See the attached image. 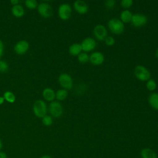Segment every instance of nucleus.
<instances>
[{
	"label": "nucleus",
	"instance_id": "29",
	"mask_svg": "<svg viewBox=\"0 0 158 158\" xmlns=\"http://www.w3.org/2000/svg\"><path fill=\"white\" fill-rule=\"evenodd\" d=\"M115 1L114 0H107L105 2V6L109 9H112L115 6Z\"/></svg>",
	"mask_w": 158,
	"mask_h": 158
},
{
	"label": "nucleus",
	"instance_id": "19",
	"mask_svg": "<svg viewBox=\"0 0 158 158\" xmlns=\"http://www.w3.org/2000/svg\"><path fill=\"white\" fill-rule=\"evenodd\" d=\"M12 13L14 16L17 17H20L24 15L25 10L21 5L17 4L13 6L12 7Z\"/></svg>",
	"mask_w": 158,
	"mask_h": 158
},
{
	"label": "nucleus",
	"instance_id": "1",
	"mask_svg": "<svg viewBox=\"0 0 158 158\" xmlns=\"http://www.w3.org/2000/svg\"><path fill=\"white\" fill-rule=\"evenodd\" d=\"M108 28L110 31L115 35L122 33L125 29L124 23L118 19L112 18L108 22Z\"/></svg>",
	"mask_w": 158,
	"mask_h": 158
},
{
	"label": "nucleus",
	"instance_id": "6",
	"mask_svg": "<svg viewBox=\"0 0 158 158\" xmlns=\"http://www.w3.org/2000/svg\"><path fill=\"white\" fill-rule=\"evenodd\" d=\"M72 14V7L69 4L63 3L60 4L58 9V15L63 20H68Z\"/></svg>",
	"mask_w": 158,
	"mask_h": 158
},
{
	"label": "nucleus",
	"instance_id": "21",
	"mask_svg": "<svg viewBox=\"0 0 158 158\" xmlns=\"http://www.w3.org/2000/svg\"><path fill=\"white\" fill-rule=\"evenodd\" d=\"M77 58L80 63H86L89 61V56L87 54V52H81L77 56Z\"/></svg>",
	"mask_w": 158,
	"mask_h": 158
},
{
	"label": "nucleus",
	"instance_id": "2",
	"mask_svg": "<svg viewBox=\"0 0 158 158\" xmlns=\"http://www.w3.org/2000/svg\"><path fill=\"white\" fill-rule=\"evenodd\" d=\"M134 74L137 79L140 81H145L151 78V72L144 66L138 65L135 67Z\"/></svg>",
	"mask_w": 158,
	"mask_h": 158
},
{
	"label": "nucleus",
	"instance_id": "27",
	"mask_svg": "<svg viewBox=\"0 0 158 158\" xmlns=\"http://www.w3.org/2000/svg\"><path fill=\"white\" fill-rule=\"evenodd\" d=\"M133 4V1L132 0H122L120 2V5L125 9L130 7Z\"/></svg>",
	"mask_w": 158,
	"mask_h": 158
},
{
	"label": "nucleus",
	"instance_id": "33",
	"mask_svg": "<svg viewBox=\"0 0 158 158\" xmlns=\"http://www.w3.org/2000/svg\"><path fill=\"white\" fill-rule=\"evenodd\" d=\"M40 158H52L51 156H50L49 155H47V154H45V155H43Z\"/></svg>",
	"mask_w": 158,
	"mask_h": 158
},
{
	"label": "nucleus",
	"instance_id": "4",
	"mask_svg": "<svg viewBox=\"0 0 158 158\" xmlns=\"http://www.w3.org/2000/svg\"><path fill=\"white\" fill-rule=\"evenodd\" d=\"M59 82L60 86L65 89H70L73 87V81L72 77L66 73H61L59 77Z\"/></svg>",
	"mask_w": 158,
	"mask_h": 158
},
{
	"label": "nucleus",
	"instance_id": "5",
	"mask_svg": "<svg viewBox=\"0 0 158 158\" xmlns=\"http://www.w3.org/2000/svg\"><path fill=\"white\" fill-rule=\"evenodd\" d=\"M49 112L52 117L56 118L59 117L63 113L62 106L59 102L57 101H53L49 104Z\"/></svg>",
	"mask_w": 158,
	"mask_h": 158
},
{
	"label": "nucleus",
	"instance_id": "9",
	"mask_svg": "<svg viewBox=\"0 0 158 158\" xmlns=\"http://www.w3.org/2000/svg\"><path fill=\"white\" fill-rule=\"evenodd\" d=\"M148 22V17L143 14L136 13L133 14L131 22L133 26L136 27H140L144 26Z\"/></svg>",
	"mask_w": 158,
	"mask_h": 158
},
{
	"label": "nucleus",
	"instance_id": "10",
	"mask_svg": "<svg viewBox=\"0 0 158 158\" xmlns=\"http://www.w3.org/2000/svg\"><path fill=\"white\" fill-rule=\"evenodd\" d=\"M38 13L43 17L48 18L52 15V7L46 2L40 3L38 6Z\"/></svg>",
	"mask_w": 158,
	"mask_h": 158
},
{
	"label": "nucleus",
	"instance_id": "13",
	"mask_svg": "<svg viewBox=\"0 0 158 158\" xmlns=\"http://www.w3.org/2000/svg\"><path fill=\"white\" fill-rule=\"evenodd\" d=\"M29 48V44L25 40H21L16 43L14 46V51L18 54H25Z\"/></svg>",
	"mask_w": 158,
	"mask_h": 158
},
{
	"label": "nucleus",
	"instance_id": "16",
	"mask_svg": "<svg viewBox=\"0 0 158 158\" xmlns=\"http://www.w3.org/2000/svg\"><path fill=\"white\" fill-rule=\"evenodd\" d=\"M69 53L74 56H77L82 52V48L80 43H73L71 44L69 48Z\"/></svg>",
	"mask_w": 158,
	"mask_h": 158
},
{
	"label": "nucleus",
	"instance_id": "35",
	"mask_svg": "<svg viewBox=\"0 0 158 158\" xmlns=\"http://www.w3.org/2000/svg\"><path fill=\"white\" fill-rule=\"evenodd\" d=\"M155 56H156V57L158 59V48H157V49H156V51Z\"/></svg>",
	"mask_w": 158,
	"mask_h": 158
},
{
	"label": "nucleus",
	"instance_id": "36",
	"mask_svg": "<svg viewBox=\"0 0 158 158\" xmlns=\"http://www.w3.org/2000/svg\"><path fill=\"white\" fill-rule=\"evenodd\" d=\"M2 143L1 139H0V151H1V149H2Z\"/></svg>",
	"mask_w": 158,
	"mask_h": 158
},
{
	"label": "nucleus",
	"instance_id": "24",
	"mask_svg": "<svg viewBox=\"0 0 158 158\" xmlns=\"http://www.w3.org/2000/svg\"><path fill=\"white\" fill-rule=\"evenodd\" d=\"M42 122H43V125L45 126H50L52 124V122H53L52 118L50 115H46L45 116H44L43 117Z\"/></svg>",
	"mask_w": 158,
	"mask_h": 158
},
{
	"label": "nucleus",
	"instance_id": "20",
	"mask_svg": "<svg viewBox=\"0 0 158 158\" xmlns=\"http://www.w3.org/2000/svg\"><path fill=\"white\" fill-rule=\"evenodd\" d=\"M68 96V91L65 89H60L56 93V98L57 100L63 101L66 99Z\"/></svg>",
	"mask_w": 158,
	"mask_h": 158
},
{
	"label": "nucleus",
	"instance_id": "31",
	"mask_svg": "<svg viewBox=\"0 0 158 158\" xmlns=\"http://www.w3.org/2000/svg\"><path fill=\"white\" fill-rule=\"evenodd\" d=\"M0 158H7V154L5 152L0 151Z\"/></svg>",
	"mask_w": 158,
	"mask_h": 158
},
{
	"label": "nucleus",
	"instance_id": "18",
	"mask_svg": "<svg viewBox=\"0 0 158 158\" xmlns=\"http://www.w3.org/2000/svg\"><path fill=\"white\" fill-rule=\"evenodd\" d=\"M133 16V14L132 12L127 9L123 10V11H122V12L120 13V20L123 22V23H128L130 22H131V18Z\"/></svg>",
	"mask_w": 158,
	"mask_h": 158
},
{
	"label": "nucleus",
	"instance_id": "22",
	"mask_svg": "<svg viewBox=\"0 0 158 158\" xmlns=\"http://www.w3.org/2000/svg\"><path fill=\"white\" fill-rule=\"evenodd\" d=\"M4 98L5 100H6L7 102L13 103L15 101V95L10 91H6L4 93Z\"/></svg>",
	"mask_w": 158,
	"mask_h": 158
},
{
	"label": "nucleus",
	"instance_id": "17",
	"mask_svg": "<svg viewBox=\"0 0 158 158\" xmlns=\"http://www.w3.org/2000/svg\"><path fill=\"white\" fill-rule=\"evenodd\" d=\"M150 106L154 109L158 110V93H152L148 97Z\"/></svg>",
	"mask_w": 158,
	"mask_h": 158
},
{
	"label": "nucleus",
	"instance_id": "34",
	"mask_svg": "<svg viewBox=\"0 0 158 158\" xmlns=\"http://www.w3.org/2000/svg\"><path fill=\"white\" fill-rule=\"evenodd\" d=\"M4 101V97H1L0 96V104H2Z\"/></svg>",
	"mask_w": 158,
	"mask_h": 158
},
{
	"label": "nucleus",
	"instance_id": "7",
	"mask_svg": "<svg viewBox=\"0 0 158 158\" xmlns=\"http://www.w3.org/2000/svg\"><path fill=\"white\" fill-rule=\"evenodd\" d=\"M93 34L97 40L99 41H104L107 36V30L104 25L98 24L93 29Z\"/></svg>",
	"mask_w": 158,
	"mask_h": 158
},
{
	"label": "nucleus",
	"instance_id": "15",
	"mask_svg": "<svg viewBox=\"0 0 158 158\" xmlns=\"http://www.w3.org/2000/svg\"><path fill=\"white\" fill-rule=\"evenodd\" d=\"M43 96L47 101H53L56 98V93L52 89L50 88H46L43 91Z\"/></svg>",
	"mask_w": 158,
	"mask_h": 158
},
{
	"label": "nucleus",
	"instance_id": "25",
	"mask_svg": "<svg viewBox=\"0 0 158 158\" xmlns=\"http://www.w3.org/2000/svg\"><path fill=\"white\" fill-rule=\"evenodd\" d=\"M25 4L28 8L31 9H35L38 6L37 1L35 0H27L25 1Z\"/></svg>",
	"mask_w": 158,
	"mask_h": 158
},
{
	"label": "nucleus",
	"instance_id": "14",
	"mask_svg": "<svg viewBox=\"0 0 158 158\" xmlns=\"http://www.w3.org/2000/svg\"><path fill=\"white\" fill-rule=\"evenodd\" d=\"M141 158H157V154L150 148H143L140 152Z\"/></svg>",
	"mask_w": 158,
	"mask_h": 158
},
{
	"label": "nucleus",
	"instance_id": "26",
	"mask_svg": "<svg viewBox=\"0 0 158 158\" xmlns=\"http://www.w3.org/2000/svg\"><path fill=\"white\" fill-rule=\"evenodd\" d=\"M104 42H105L106 45H107L109 46H113L115 44V39L113 36H107L106 38V39L104 40Z\"/></svg>",
	"mask_w": 158,
	"mask_h": 158
},
{
	"label": "nucleus",
	"instance_id": "8",
	"mask_svg": "<svg viewBox=\"0 0 158 158\" xmlns=\"http://www.w3.org/2000/svg\"><path fill=\"white\" fill-rule=\"evenodd\" d=\"M82 51L85 52H88L94 50L96 47V40L91 37H87L83 39L80 43Z\"/></svg>",
	"mask_w": 158,
	"mask_h": 158
},
{
	"label": "nucleus",
	"instance_id": "37",
	"mask_svg": "<svg viewBox=\"0 0 158 158\" xmlns=\"http://www.w3.org/2000/svg\"><path fill=\"white\" fill-rule=\"evenodd\" d=\"M157 128H158V125H157Z\"/></svg>",
	"mask_w": 158,
	"mask_h": 158
},
{
	"label": "nucleus",
	"instance_id": "12",
	"mask_svg": "<svg viewBox=\"0 0 158 158\" xmlns=\"http://www.w3.org/2000/svg\"><path fill=\"white\" fill-rule=\"evenodd\" d=\"M75 10L80 14H86L88 10V6L87 3L83 0H77L73 3Z\"/></svg>",
	"mask_w": 158,
	"mask_h": 158
},
{
	"label": "nucleus",
	"instance_id": "23",
	"mask_svg": "<svg viewBox=\"0 0 158 158\" xmlns=\"http://www.w3.org/2000/svg\"><path fill=\"white\" fill-rule=\"evenodd\" d=\"M146 86L148 90L154 91L157 87V83L154 80L150 78L147 81Z\"/></svg>",
	"mask_w": 158,
	"mask_h": 158
},
{
	"label": "nucleus",
	"instance_id": "3",
	"mask_svg": "<svg viewBox=\"0 0 158 158\" xmlns=\"http://www.w3.org/2000/svg\"><path fill=\"white\" fill-rule=\"evenodd\" d=\"M33 110L36 117L43 118L46 115L47 112V107L45 102L43 100H37L33 104Z\"/></svg>",
	"mask_w": 158,
	"mask_h": 158
},
{
	"label": "nucleus",
	"instance_id": "32",
	"mask_svg": "<svg viewBox=\"0 0 158 158\" xmlns=\"http://www.w3.org/2000/svg\"><path fill=\"white\" fill-rule=\"evenodd\" d=\"M10 2H11V4H12L14 6H15V5H17V4H18L19 1H18V0H11V1H10Z\"/></svg>",
	"mask_w": 158,
	"mask_h": 158
},
{
	"label": "nucleus",
	"instance_id": "28",
	"mask_svg": "<svg viewBox=\"0 0 158 158\" xmlns=\"http://www.w3.org/2000/svg\"><path fill=\"white\" fill-rule=\"evenodd\" d=\"M9 68L8 64L4 60H0V72L4 73L7 71Z\"/></svg>",
	"mask_w": 158,
	"mask_h": 158
},
{
	"label": "nucleus",
	"instance_id": "30",
	"mask_svg": "<svg viewBox=\"0 0 158 158\" xmlns=\"http://www.w3.org/2000/svg\"><path fill=\"white\" fill-rule=\"evenodd\" d=\"M4 52V44L2 41L0 40V58L2 57Z\"/></svg>",
	"mask_w": 158,
	"mask_h": 158
},
{
	"label": "nucleus",
	"instance_id": "11",
	"mask_svg": "<svg viewBox=\"0 0 158 158\" xmlns=\"http://www.w3.org/2000/svg\"><path fill=\"white\" fill-rule=\"evenodd\" d=\"M89 60L93 65H99L104 62V56L101 52L94 51L90 54Z\"/></svg>",
	"mask_w": 158,
	"mask_h": 158
}]
</instances>
